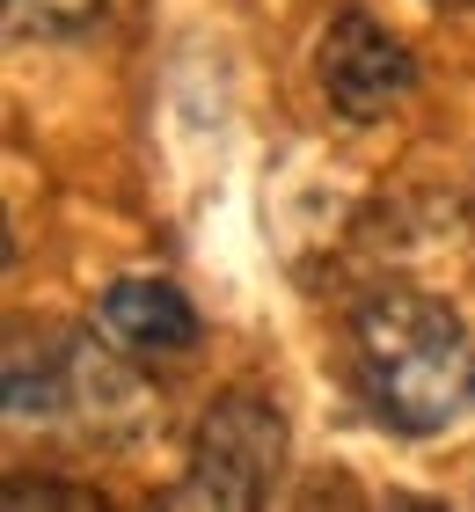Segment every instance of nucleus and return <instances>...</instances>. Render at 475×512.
Instances as JSON below:
<instances>
[{"label": "nucleus", "mask_w": 475, "mask_h": 512, "mask_svg": "<svg viewBox=\"0 0 475 512\" xmlns=\"http://www.w3.org/2000/svg\"><path fill=\"white\" fill-rule=\"evenodd\" d=\"M315 74H322V96L337 103V118L373 125V118H388V110L410 96L417 66H410V44H402L388 22H373L366 8H344L322 30Z\"/></svg>", "instance_id": "obj_3"}, {"label": "nucleus", "mask_w": 475, "mask_h": 512, "mask_svg": "<svg viewBox=\"0 0 475 512\" xmlns=\"http://www.w3.org/2000/svg\"><path fill=\"white\" fill-rule=\"evenodd\" d=\"M439 8H468V0H439Z\"/></svg>", "instance_id": "obj_7"}, {"label": "nucleus", "mask_w": 475, "mask_h": 512, "mask_svg": "<svg viewBox=\"0 0 475 512\" xmlns=\"http://www.w3.org/2000/svg\"><path fill=\"white\" fill-rule=\"evenodd\" d=\"M95 322H103V337L132 359H183L190 344L205 337L190 293L169 286V278H117V286H103Z\"/></svg>", "instance_id": "obj_4"}, {"label": "nucleus", "mask_w": 475, "mask_h": 512, "mask_svg": "<svg viewBox=\"0 0 475 512\" xmlns=\"http://www.w3.org/2000/svg\"><path fill=\"white\" fill-rule=\"evenodd\" d=\"M8 505H95L88 491H52V483H37V491H30V483H8Z\"/></svg>", "instance_id": "obj_6"}, {"label": "nucleus", "mask_w": 475, "mask_h": 512, "mask_svg": "<svg viewBox=\"0 0 475 512\" xmlns=\"http://www.w3.org/2000/svg\"><path fill=\"white\" fill-rule=\"evenodd\" d=\"M351 374L366 410L402 439H439L475 417V337L432 293H366L351 308Z\"/></svg>", "instance_id": "obj_1"}, {"label": "nucleus", "mask_w": 475, "mask_h": 512, "mask_svg": "<svg viewBox=\"0 0 475 512\" xmlns=\"http://www.w3.org/2000/svg\"><path fill=\"white\" fill-rule=\"evenodd\" d=\"M103 22V0H8L15 37H81Z\"/></svg>", "instance_id": "obj_5"}, {"label": "nucleus", "mask_w": 475, "mask_h": 512, "mask_svg": "<svg viewBox=\"0 0 475 512\" xmlns=\"http://www.w3.org/2000/svg\"><path fill=\"white\" fill-rule=\"evenodd\" d=\"M285 476V417L271 395L227 388L220 403L198 417L190 439V483L176 505H264Z\"/></svg>", "instance_id": "obj_2"}]
</instances>
